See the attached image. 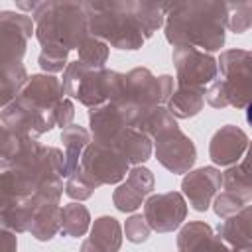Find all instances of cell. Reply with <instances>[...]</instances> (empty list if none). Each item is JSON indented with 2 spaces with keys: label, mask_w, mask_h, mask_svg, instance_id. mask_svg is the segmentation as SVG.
Here are the masks:
<instances>
[{
  "label": "cell",
  "mask_w": 252,
  "mask_h": 252,
  "mask_svg": "<svg viewBox=\"0 0 252 252\" xmlns=\"http://www.w3.org/2000/svg\"><path fill=\"white\" fill-rule=\"evenodd\" d=\"M246 122L252 126V102L246 106Z\"/></svg>",
  "instance_id": "6da1fadb"
}]
</instances>
